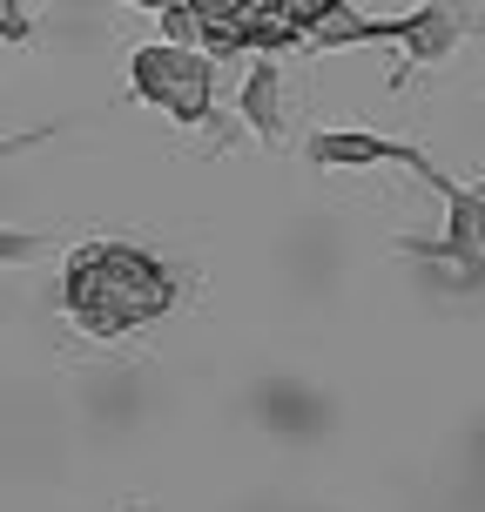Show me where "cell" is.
I'll list each match as a JSON object with an SVG mask.
<instances>
[{"label":"cell","mask_w":485,"mask_h":512,"mask_svg":"<svg viewBox=\"0 0 485 512\" xmlns=\"http://www.w3.org/2000/svg\"><path fill=\"white\" fill-rule=\"evenodd\" d=\"M61 304L88 337H122L135 324H155L162 310L176 304V283L169 270L142 256L135 243H88L68 256V290Z\"/></svg>","instance_id":"cell-1"},{"label":"cell","mask_w":485,"mask_h":512,"mask_svg":"<svg viewBox=\"0 0 485 512\" xmlns=\"http://www.w3.org/2000/svg\"><path fill=\"white\" fill-rule=\"evenodd\" d=\"M209 61L189 41H155V48L128 54V95L135 102L176 115L182 128H203L209 122Z\"/></svg>","instance_id":"cell-2"},{"label":"cell","mask_w":485,"mask_h":512,"mask_svg":"<svg viewBox=\"0 0 485 512\" xmlns=\"http://www.w3.org/2000/svg\"><path fill=\"white\" fill-rule=\"evenodd\" d=\"M310 169H371V162H398L411 176H432L438 162L411 142H391V135H371V128H317L304 142Z\"/></svg>","instance_id":"cell-3"},{"label":"cell","mask_w":485,"mask_h":512,"mask_svg":"<svg viewBox=\"0 0 485 512\" xmlns=\"http://www.w3.org/2000/svg\"><path fill=\"white\" fill-rule=\"evenodd\" d=\"M438 196H445V243H425V250H445L452 263H472L485 250V189H459L445 176Z\"/></svg>","instance_id":"cell-4"},{"label":"cell","mask_w":485,"mask_h":512,"mask_svg":"<svg viewBox=\"0 0 485 512\" xmlns=\"http://www.w3.org/2000/svg\"><path fill=\"white\" fill-rule=\"evenodd\" d=\"M243 115H250V128L263 135V142H277V128H283V88H277V61H270V54H256L250 75H243Z\"/></svg>","instance_id":"cell-5"},{"label":"cell","mask_w":485,"mask_h":512,"mask_svg":"<svg viewBox=\"0 0 485 512\" xmlns=\"http://www.w3.org/2000/svg\"><path fill=\"white\" fill-rule=\"evenodd\" d=\"M0 41H34V21L21 0H0Z\"/></svg>","instance_id":"cell-6"},{"label":"cell","mask_w":485,"mask_h":512,"mask_svg":"<svg viewBox=\"0 0 485 512\" xmlns=\"http://www.w3.org/2000/svg\"><path fill=\"white\" fill-rule=\"evenodd\" d=\"M135 7H142V0H135ZM149 7H176V0H149Z\"/></svg>","instance_id":"cell-7"},{"label":"cell","mask_w":485,"mask_h":512,"mask_svg":"<svg viewBox=\"0 0 485 512\" xmlns=\"http://www.w3.org/2000/svg\"><path fill=\"white\" fill-rule=\"evenodd\" d=\"M479 189H485V182H479Z\"/></svg>","instance_id":"cell-8"}]
</instances>
